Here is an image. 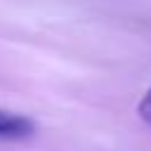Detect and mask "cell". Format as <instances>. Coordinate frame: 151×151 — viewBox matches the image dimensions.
<instances>
[{"label": "cell", "mask_w": 151, "mask_h": 151, "mask_svg": "<svg viewBox=\"0 0 151 151\" xmlns=\"http://www.w3.org/2000/svg\"><path fill=\"white\" fill-rule=\"evenodd\" d=\"M35 134L33 118L0 106V142H21Z\"/></svg>", "instance_id": "6da1fadb"}, {"label": "cell", "mask_w": 151, "mask_h": 151, "mask_svg": "<svg viewBox=\"0 0 151 151\" xmlns=\"http://www.w3.org/2000/svg\"><path fill=\"white\" fill-rule=\"evenodd\" d=\"M137 113H139V118L144 120V123H149L151 125V87L144 92V97L139 99V104H137Z\"/></svg>", "instance_id": "7a4b0ae2"}]
</instances>
